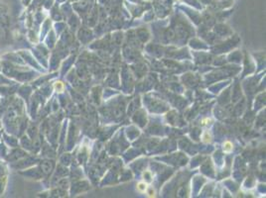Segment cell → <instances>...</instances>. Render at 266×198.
<instances>
[{
  "mask_svg": "<svg viewBox=\"0 0 266 198\" xmlns=\"http://www.w3.org/2000/svg\"><path fill=\"white\" fill-rule=\"evenodd\" d=\"M232 151V144L229 142V141H226L223 143V152H230Z\"/></svg>",
  "mask_w": 266,
  "mask_h": 198,
  "instance_id": "1",
  "label": "cell"
},
{
  "mask_svg": "<svg viewBox=\"0 0 266 198\" xmlns=\"http://www.w3.org/2000/svg\"><path fill=\"white\" fill-rule=\"evenodd\" d=\"M147 188H148L147 183H145V182H139L138 185H137V189L140 191V192H145V191L147 190Z\"/></svg>",
  "mask_w": 266,
  "mask_h": 198,
  "instance_id": "2",
  "label": "cell"
},
{
  "mask_svg": "<svg viewBox=\"0 0 266 198\" xmlns=\"http://www.w3.org/2000/svg\"><path fill=\"white\" fill-rule=\"evenodd\" d=\"M203 141H204L205 143H211V141H212L211 133H209V132H205V133L203 134Z\"/></svg>",
  "mask_w": 266,
  "mask_h": 198,
  "instance_id": "3",
  "label": "cell"
},
{
  "mask_svg": "<svg viewBox=\"0 0 266 198\" xmlns=\"http://www.w3.org/2000/svg\"><path fill=\"white\" fill-rule=\"evenodd\" d=\"M55 87H56V89H58V90H60V92L64 89V84L62 83V82H57V83L55 84Z\"/></svg>",
  "mask_w": 266,
  "mask_h": 198,
  "instance_id": "4",
  "label": "cell"
},
{
  "mask_svg": "<svg viewBox=\"0 0 266 198\" xmlns=\"http://www.w3.org/2000/svg\"><path fill=\"white\" fill-rule=\"evenodd\" d=\"M210 122H211V119H209V118H205V119H204L203 120V125H208V124H210Z\"/></svg>",
  "mask_w": 266,
  "mask_h": 198,
  "instance_id": "5",
  "label": "cell"
}]
</instances>
